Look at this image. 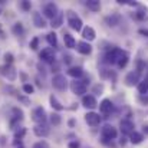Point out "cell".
<instances>
[{"label": "cell", "mask_w": 148, "mask_h": 148, "mask_svg": "<svg viewBox=\"0 0 148 148\" xmlns=\"http://www.w3.org/2000/svg\"><path fill=\"white\" fill-rule=\"evenodd\" d=\"M66 14H68V25H69V27L76 30V32H82V20H81V17H78L72 10H68Z\"/></svg>", "instance_id": "obj_1"}, {"label": "cell", "mask_w": 148, "mask_h": 148, "mask_svg": "<svg viewBox=\"0 0 148 148\" xmlns=\"http://www.w3.org/2000/svg\"><path fill=\"white\" fill-rule=\"evenodd\" d=\"M101 137L102 140H108V141H112L118 137V131L115 127L109 125V124H105L102 128H101Z\"/></svg>", "instance_id": "obj_2"}, {"label": "cell", "mask_w": 148, "mask_h": 148, "mask_svg": "<svg viewBox=\"0 0 148 148\" xmlns=\"http://www.w3.org/2000/svg\"><path fill=\"white\" fill-rule=\"evenodd\" d=\"M121 55H122V49H119V48H112V49H109L105 53L103 60H105L106 63H109V65H114V63L118 62V59L121 58Z\"/></svg>", "instance_id": "obj_3"}, {"label": "cell", "mask_w": 148, "mask_h": 148, "mask_svg": "<svg viewBox=\"0 0 148 148\" xmlns=\"http://www.w3.org/2000/svg\"><path fill=\"white\" fill-rule=\"evenodd\" d=\"M52 86L55 89H58V91H66V88H68V79L65 78V75L58 73L52 79Z\"/></svg>", "instance_id": "obj_4"}, {"label": "cell", "mask_w": 148, "mask_h": 148, "mask_svg": "<svg viewBox=\"0 0 148 148\" xmlns=\"http://www.w3.org/2000/svg\"><path fill=\"white\" fill-rule=\"evenodd\" d=\"M32 119H33L36 124H46L48 114H46L45 108H42V106L35 108V109H33V112H32Z\"/></svg>", "instance_id": "obj_5"}, {"label": "cell", "mask_w": 148, "mask_h": 148, "mask_svg": "<svg viewBox=\"0 0 148 148\" xmlns=\"http://www.w3.org/2000/svg\"><path fill=\"white\" fill-rule=\"evenodd\" d=\"M0 75L4 76V78H7V79L12 81V82L17 78V72H16V69H14L12 65H7V63H4V65L0 66Z\"/></svg>", "instance_id": "obj_6"}, {"label": "cell", "mask_w": 148, "mask_h": 148, "mask_svg": "<svg viewBox=\"0 0 148 148\" xmlns=\"http://www.w3.org/2000/svg\"><path fill=\"white\" fill-rule=\"evenodd\" d=\"M39 58L43 62H46V63H55V60H56L55 49L53 48H45V49H42V52L39 53Z\"/></svg>", "instance_id": "obj_7"}, {"label": "cell", "mask_w": 148, "mask_h": 148, "mask_svg": "<svg viewBox=\"0 0 148 148\" xmlns=\"http://www.w3.org/2000/svg\"><path fill=\"white\" fill-rule=\"evenodd\" d=\"M71 91L75 95H84V94H86V85H85L84 81L75 79V81L71 82Z\"/></svg>", "instance_id": "obj_8"}, {"label": "cell", "mask_w": 148, "mask_h": 148, "mask_svg": "<svg viewBox=\"0 0 148 148\" xmlns=\"http://www.w3.org/2000/svg\"><path fill=\"white\" fill-rule=\"evenodd\" d=\"M119 128H121V132L124 134V135H131L135 130V125H134V122L131 121V119H128V118H125V119H121V122H119Z\"/></svg>", "instance_id": "obj_9"}, {"label": "cell", "mask_w": 148, "mask_h": 148, "mask_svg": "<svg viewBox=\"0 0 148 148\" xmlns=\"http://www.w3.org/2000/svg\"><path fill=\"white\" fill-rule=\"evenodd\" d=\"M59 13V10H58V6L55 4V3H46L45 6H43V16L45 17H48V19H53V17H56V14Z\"/></svg>", "instance_id": "obj_10"}, {"label": "cell", "mask_w": 148, "mask_h": 148, "mask_svg": "<svg viewBox=\"0 0 148 148\" xmlns=\"http://www.w3.org/2000/svg\"><path fill=\"white\" fill-rule=\"evenodd\" d=\"M140 81H141V75L137 71H132V72L127 73V76H125V85L127 86H135V85L140 84Z\"/></svg>", "instance_id": "obj_11"}, {"label": "cell", "mask_w": 148, "mask_h": 148, "mask_svg": "<svg viewBox=\"0 0 148 148\" xmlns=\"http://www.w3.org/2000/svg\"><path fill=\"white\" fill-rule=\"evenodd\" d=\"M20 121H23V111L19 108H13L12 109V119H10V128L14 130L16 124H19Z\"/></svg>", "instance_id": "obj_12"}, {"label": "cell", "mask_w": 148, "mask_h": 148, "mask_svg": "<svg viewBox=\"0 0 148 148\" xmlns=\"http://www.w3.org/2000/svg\"><path fill=\"white\" fill-rule=\"evenodd\" d=\"M33 132H35V135H36V137L45 138V137H48V135H49L50 128L46 125V124H36V125L33 127Z\"/></svg>", "instance_id": "obj_13"}, {"label": "cell", "mask_w": 148, "mask_h": 148, "mask_svg": "<svg viewBox=\"0 0 148 148\" xmlns=\"http://www.w3.org/2000/svg\"><path fill=\"white\" fill-rule=\"evenodd\" d=\"M121 20H122V17H121L119 13H111V14H108V16L105 17V23H106L109 27L118 26V25L121 23Z\"/></svg>", "instance_id": "obj_14"}, {"label": "cell", "mask_w": 148, "mask_h": 148, "mask_svg": "<svg viewBox=\"0 0 148 148\" xmlns=\"http://www.w3.org/2000/svg\"><path fill=\"white\" fill-rule=\"evenodd\" d=\"M99 111L102 115H109L112 111H114V103L111 99H103L101 103H99Z\"/></svg>", "instance_id": "obj_15"}, {"label": "cell", "mask_w": 148, "mask_h": 148, "mask_svg": "<svg viewBox=\"0 0 148 148\" xmlns=\"http://www.w3.org/2000/svg\"><path fill=\"white\" fill-rule=\"evenodd\" d=\"M32 20H33V25H35L38 29H43V27H46V26H48V23H46L45 17H43L39 12H35V13L32 14Z\"/></svg>", "instance_id": "obj_16"}, {"label": "cell", "mask_w": 148, "mask_h": 148, "mask_svg": "<svg viewBox=\"0 0 148 148\" xmlns=\"http://www.w3.org/2000/svg\"><path fill=\"white\" fill-rule=\"evenodd\" d=\"M82 106L88 108V109H94L98 106V102H97V98L94 95H85L82 98Z\"/></svg>", "instance_id": "obj_17"}, {"label": "cell", "mask_w": 148, "mask_h": 148, "mask_svg": "<svg viewBox=\"0 0 148 148\" xmlns=\"http://www.w3.org/2000/svg\"><path fill=\"white\" fill-rule=\"evenodd\" d=\"M85 121L88 122V125L97 127V125H99V122H101V116H99V114H97V112H88L85 115Z\"/></svg>", "instance_id": "obj_18"}, {"label": "cell", "mask_w": 148, "mask_h": 148, "mask_svg": "<svg viewBox=\"0 0 148 148\" xmlns=\"http://www.w3.org/2000/svg\"><path fill=\"white\" fill-rule=\"evenodd\" d=\"M82 38L85 39V42H86V40H88V42H92V40H95V38H97V33H95L94 27H91V26L82 27Z\"/></svg>", "instance_id": "obj_19"}, {"label": "cell", "mask_w": 148, "mask_h": 148, "mask_svg": "<svg viewBox=\"0 0 148 148\" xmlns=\"http://www.w3.org/2000/svg\"><path fill=\"white\" fill-rule=\"evenodd\" d=\"M75 48H76V50H78L79 53H82V55H91V53H92V46H91L88 42H85V40L78 42Z\"/></svg>", "instance_id": "obj_20"}, {"label": "cell", "mask_w": 148, "mask_h": 148, "mask_svg": "<svg viewBox=\"0 0 148 148\" xmlns=\"http://www.w3.org/2000/svg\"><path fill=\"white\" fill-rule=\"evenodd\" d=\"M63 43H65V46L69 48V49H73V48L76 46V40H75L73 36L69 35V33H63Z\"/></svg>", "instance_id": "obj_21"}, {"label": "cell", "mask_w": 148, "mask_h": 148, "mask_svg": "<svg viewBox=\"0 0 148 148\" xmlns=\"http://www.w3.org/2000/svg\"><path fill=\"white\" fill-rule=\"evenodd\" d=\"M68 75L72 76V78H75V79L76 78H81L84 75V69L81 66H72V68L68 69Z\"/></svg>", "instance_id": "obj_22"}, {"label": "cell", "mask_w": 148, "mask_h": 148, "mask_svg": "<svg viewBox=\"0 0 148 148\" xmlns=\"http://www.w3.org/2000/svg\"><path fill=\"white\" fill-rule=\"evenodd\" d=\"M144 141V135L141 134V132H137V131H134L131 135H130V143L131 144H134V145H137V144H141Z\"/></svg>", "instance_id": "obj_23"}, {"label": "cell", "mask_w": 148, "mask_h": 148, "mask_svg": "<svg viewBox=\"0 0 148 148\" xmlns=\"http://www.w3.org/2000/svg\"><path fill=\"white\" fill-rule=\"evenodd\" d=\"M135 17L138 20H147L148 19V9L144 6H138V10L135 12Z\"/></svg>", "instance_id": "obj_24"}, {"label": "cell", "mask_w": 148, "mask_h": 148, "mask_svg": "<svg viewBox=\"0 0 148 148\" xmlns=\"http://www.w3.org/2000/svg\"><path fill=\"white\" fill-rule=\"evenodd\" d=\"M62 23H63V13H58L56 14V17H53L52 20H50V26L53 27V29H58V27H60L62 26Z\"/></svg>", "instance_id": "obj_25"}, {"label": "cell", "mask_w": 148, "mask_h": 148, "mask_svg": "<svg viewBox=\"0 0 148 148\" xmlns=\"http://www.w3.org/2000/svg\"><path fill=\"white\" fill-rule=\"evenodd\" d=\"M128 60H130V53L127 52V50H122V55H121V58L118 59V62H116V65H118V68H125L127 66V63H128Z\"/></svg>", "instance_id": "obj_26"}, {"label": "cell", "mask_w": 148, "mask_h": 148, "mask_svg": "<svg viewBox=\"0 0 148 148\" xmlns=\"http://www.w3.org/2000/svg\"><path fill=\"white\" fill-rule=\"evenodd\" d=\"M49 102H50V106H52L55 111H63V109H65V106L58 101V98H56L55 95H50L49 97Z\"/></svg>", "instance_id": "obj_27"}, {"label": "cell", "mask_w": 148, "mask_h": 148, "mask_svg": "<svg viewBox=\"0 0 148 148\" xmlns=\"http://www.w3.org/2000/svg\"><path fill=\"white\" fill-rule=\"evenodd\" d=\"M46 40H48V43L50 45V48H56L58 46V38H56V33L55 32H50L46 35Z\"/></svg>", "instance_id": "obj_28"}, {"label": "cell", "mask_w": 148, "mask_h": 148, "mask_svg": "<svg viewBox=\"0 0 148 148\" xmlns=\"http://www.w3.org/2000/svg\"><path fill=\"white\" fill-rule=\"evenodd\" d=\"M138 86V92L141 94V95H145L148 94V79H143V81H140V84L137 85Z\"/></svg>", "instance_id": "obj_29"}, {"label": "cell", "mask_w": 148, "mask_h": 148, "mask_svg": "<svg viewBox=\"0 0 148 148\" xmlns=\"http://www.w3.org/2000/svg\"><path fill=\"white\" fill-rule=\"evenodd\" d=\"M86 6L92 12H99L101 10V3H99L98 0H88L86 1Z\"/></svg>", "instance_id": "obj_30"}, {"label": "cell", "mask_w": 148, "mask_h": 148, "mask_svg": "<svg viewBox=\"0 0 148 148\" xmlns=\"http://www.w3.org/2000/svg\"><path fill=\"white\" fill-rule=\"evenodd\" d=\"M12 32L16 35V36H22L23 33H25V29H23V25L20 23V22H17V23H14L13 25V27H12Z\"/></svg>", "instance_id": "obj_31"}, {"label": "cell", "mask_w": 148, "mask_h": 148, "mask_svg": "<svg viewBox=\"0 0 148 148\" xmlns=\"http://www.w3.org/2000/svg\"><path fill=\"white\" fill-rule=\"evenodd\" d=\"M49 121L52 125H59L60 122H62V118H60V115L59 114H56V112H52L49 115Z\"/></svg>", "instance_id": "obj_32"}, {"label": "cell", "mask_w": 148, "mask_h": 148, "mask_svg": "<svg viewBox=\"0 0 148 148\" xmlns=\"http://www.w3.org/2000/svg\"><path fill=\"white\" fill-rule=\"evenodd\" d=\"M23 92H25L26 95H32V94L35 92L33 85H32V84H25V85H23Z\"/></svg>", "instance_id": "obj_33"}, {"label": "cell", "mask_w": 148, "mask_h": 148, "mask_svg": "<svg viewBox=\"0 0 148 148\" xmlns=\"http://www.w3.org/2000/svg\"><path fill=\"white\" fill-rule=\"evenodd\" d=\"M25 134H26V128H19V130L14 132V140L22 141V138L25 137Z\"/></svg>", "instance_id": "obj_34"}, {"label": "cell", "mask_w": 148, "mask_h": 148, "mask_svg": "<svg viewBox=\"0 0 148 148\" xmlns=\"http://www.w3.org/2000/svg\"><path fill=\"white\" fill-rule=\"evenodd\" d=\"M135 65H137V69H135V71L141 75V73L145 71V62H143V60H137V62H135Z\"/></svg>", "instance_id": "obj_35"}, {"label": "cell", "mask_w": 148, "mask_h": 148, "mask_svg": "<svg viewBox=\"0 0 148 148\" xmlns=\"http://www.w3.org/2000/svg\"><path fill=\"white\" fill-rule=\"evenodd\" d=\"M20 7H22L25 12H29V10H30V7H32V3H30V1H27V0H23V1H20Z\"/></svg>", "instance_id": "obj_36"}, {"label": "cell", "mask_w": 148, "mask_h": 148, "mask_svg": "<svg viewBox=\"0 0 148 148\" xmlns=\"http://www.w3.org/2000/svg\"><path fill=\"white\" fill-rule=\"evenodd\" d=\"M92 92H94V94H97V95H101V94L103 92V85H102V84L95 85V86L92 88Z\"/></svg>", "instance_id": "obj_37"}, {"label": "cell", "mask_w": 148, "mask_h": 148, "mask_svg": "<svg viewBox=\"0 0 148 148\" xmlns=\"http://www.w3.org/2000/svg\"><path fill=\"white\" fill-rule=\"evenodd\" d=\"M38 46H39V38H33V39L30 40V49L36 50Z\"/></svg>", "instance_id": "obj_38"}, {"label": "cell", "mask_w": 148, "mask_h": 148, "mask_svg": "<svg viewBox=\"0 0 148 148\" xmlns=\"http://www.w3.org/2000/svg\"><path fill=\"white\" fill-rule=\"evenodd\" d=\"M13 59H14V56L12 55V53H4V60H6V63L7 65H12V62H13Z\"/></svg>", "instance_id": "obj_39"}, {"label": "cell", "mask_w": 148, "mask_h": 148, "mask_svg": "<svg viewBox=\"0 0 148 148\" xmlns=\"http://www.w3.org/2000/svg\"><path fill=\"white\" fill-rule=\"evenodd\" d=\"M17 99H19L20 102H23L25 105H30V99H27L26 97H17Z\"/></svg>", "instance_id": "obj_40"}, {"label": "cell", "mask_w": 148, "mask_h": 148, "mask_svg": "<svg viewBox=\"0 0 148 148\" xmlns=\"http://www.w3.org/2000/svg\"><path fill=\"white\" fill-rule=\"evenodd\" d=\"M33 148H49V145H48L46 143H43V141H42V143L35 144V147H33Z\"/></svg>", "instance_id": "obj_41"}, {"label": "cell", "mask_w": 148, "mask_h": 148, "mask_svg": "<svg viewBox=\"0 0 148 148\" xmlns=\"http://www.w3.org/2000/svg\"><path fill=\"white\" fill-rule=\"evenodd\" d=\"M69 148H79V143L78 141H72V143H69Z\"/></svg>", "instance_id": "obj_42"}, {"label": "cell", "mask_w": 148, "mask_h": 148, "mask_svg": "<svg viewBox=\"0 0 148 148\" xmlns=\"http://www.w3.org/2000/svg\"><path fill=\"white\" fill-rule=\"evenodd\" d=\"M140 102H141V103H144V105H145V103H148V97H145V95H141V97H140Z\"/></svg>", "instance_id": "obj_43"}, {"label": "cell", "mask_w": 148, "mask_h": 148, "mask_svg": "<svg viewBox=\"0 0 148 148\" xmlns=\"http://www.w3.org/2000/svg\"><path fill=\"white\" fill-rule=\"evenodd\" d=\"M138 33H140V35H143V36H145V38H148V29H140V30H138Z\"/></svg>", "instance_id": "obj_44"}, {"label": "cell", "mask_w": 148, "mask_h": 148, "mask_svg": "<svg viewBox=\"0 0 148 148\" xmlns=\"http://www.w3.org/2000/svg\"><path fill=\"white\" fill-rule=\"evenodd\" d=\"M68 125H69L71 128H73V127H75V119H69V121H68Z\"/></svg>", "instance_id": "obj_45"}, {"label": "cell", "mask_w": 148, "mask_h": 148, "mask_svg": "<svg viewBox=\"0 0 148 148\" xmlns=\"http://www.w3.org/2000/svg\"><path fill=\"white\" fill-rule=\"evenodd\" d=\"M63 62H66V63H69V62H71V56H69V55H66V56H63Z\"/></svg>", "instance_id": "obj_46"}, {"label": "cell", "mask_w": 148, "mask_h": 148, "mask_svg": "<svg viewBox=\"0 0 148 148\" xmlns=\"http://www.w3.org/2000/svg\"><path fill=\"white\" fill-rule=\"evenodd\" d=\"M125 140H127V138H124V137H122V138L119 140V144H121V145H125V143H127Z\"/></svg>", "instance_id": "obj_47"}, {"label": "cell", "mask_w": 148, "mask_h": 148, "mask_svg": "<svg viewBox=\"0 0 148 148\" xmlns=\"http://www.w3.org/2000/svg\"><path fill=\"white\" fill-rule=\"evenodd\" d=\"M143 131H144V134H145V135H148V125H145V127L143 128Z\"/></svg>", "instance_id": "obj_48"}, {"label": "cell", "mask_w": 148, "mask_h": 148, "mask_svg": "<svg viewBox=\"0 0 148 148\" xmlns=\"http://www.w3.org/2000/svg\"><path fill=\"white\" fill-rule=\"evenodd\" d=\"M0 36H1V38H3V36H4V32H3V30H1V29H0Z\"/></svg>", "instance_id": "obj_49"}, {"label": "cell", "mask_w": 148, "mask_h": 148, "mask_svg": "<svg viewBox=\"0 0 148 148\" xmlns=\"http://www.w3.org/2000/svg\"><path fill=\"white\" fill-rule=\"evenodd\" d=\"M145 68H147V69H148V60H147V62H145Z\"/></svg>", "instance_id": "obj_50"}, {"label": "cell", "mask_w": 148, "mask_h": 148, "mask_svg": "<svg viewBox=\"0 0 148 148\" xmlns=\"http://www.w3.org/2000/svg\"><path fill=\"white\" fill-rule=\"evenodd\" d=\"M0 13H1V10H0Z\"/></svg>", "instance_id": "obj_51"}]
</instances>
